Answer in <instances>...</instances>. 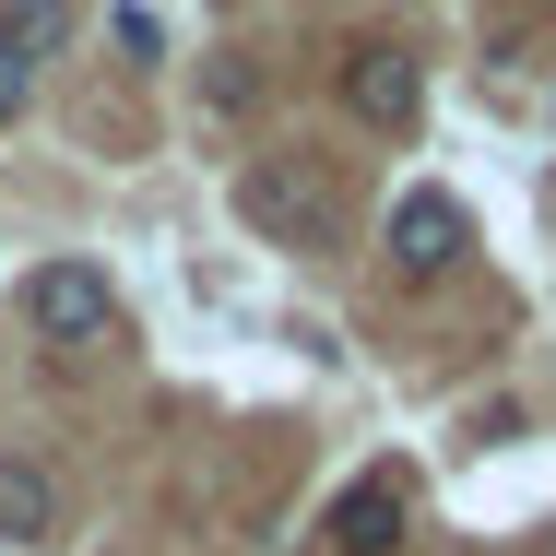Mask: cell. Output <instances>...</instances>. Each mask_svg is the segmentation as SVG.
Instances as JSON below:
<instances>
[{
	"label": "cell",
	"mask_w": 556,
	"mask_h": 556,
	"mask_svg": "<svg viewBox=\"0 0 556 556\" xmlns=\"http://www.w3.org/2000/svg\"><path fill=\"white\" fill-rule=\"evenodd\" d=\"M237 225L261 237V249H332L343 225V190L320 154H249L237 166Z\"/></svg>",
	"instance_id": "1"
},
{
	"label": "cell",
	"mask_w": 556,
	"mask_h": 556,
	"mask_svg": "<svg viewBox=\"0 0 556 556\" xmlns=\"http://www.w3.org/2000/svg\"><path fill=\"white\" fill-rule=\"evenodd\" d=\"M24 320L48 343H108L118 332V285L96 261H48V273H24Z\"/></svg>",
	"instance_id": "2"
},
{
	"label": "cell",
	"mask_w": 556,
	"mask_h": 556,
	"mask_svg": "<svg viewBox=\"0 0 556 556\" xmlns=\"http://www.w3.org/2000/svg\"><path fill=\"white\" fill-rule=\"evenodd\" d=\"M462 249H473V225H462V202H450V190H403V202H391V273H403V285L450 273Z\"/></svg>",
	"instance_id": "3"
},
{
	"label": "cell",
	"mask_w": 556,
	"mask_h": 556,
	"mask_svg": "<svg viewBox=\"0 0 556 556\" xmlns=\"http://www.w3.org/2000/svg\"><path fill=\"white\" fill-rule=\"evenodd\" d=\"M343 108L367 118V130H415V108H427V60H403V48H355V60H343Z\"/></svg>",
	"instance_id": "4"
},
{
	"label": "cell",
	"mask_w": 556,
	"mask_h": 556,
	"mask_svg": "<svg viewBox=\"0 0 556 556\" xmlns=\"http://www.w3.org/2000/svg\"><path fill=\"white\" fill-rule=\"evenodd\" d=\"M403 545V473H367V485H343L332 521H320V556H391Z\"/></svg>",
	"instance_id": "5"
},
{
	"label": "cell",
	"mask_w": 556,
	"mask_h": 556,
	"mask_svg": "<svg viewBox=\"0 0 556 556\" xmlns=\"http://www.w3.org/2000/svg\"><path fill=\"white\" fill-rule=\"evenodd\" d=\"M48 533H60V485L24 450H0V545H48Z\"/></svg>",
	"instance_id": "6"
},
{
	"label": "cell",
	"mask_w": 556,
	"mask_h": 556,
	"mask_svg": "<svg viewBox=\"0 0 556 556\" xmlns=\"http://www.w3.org/2000/svg\"><path fill=\"white\" fill-rule=\"evenodd\" d=\"M0 48H12L24 72H48V60L72 48V0H0Z\"/></svg>",
	"instance_id": "7"
},
{
	"label": "cell",
	"mask_w": 556,
	"mask_h": 556,
	"mask_svg": "<svg viewBox=\"0 0 556 556\" xmlns=\"http://www.w3.org/2000/svg\"><path fill=\"white\" fill-rule=\"evenodd\" d=\"M24 96H36V72H24L12 48H0V118H24Z\"/></svg>",
	"instance_id": "8"
}]
</instances>
